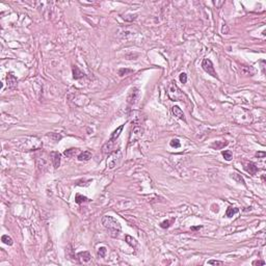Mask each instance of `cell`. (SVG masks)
Segmentation results:
<instances>
[{"label": "cell", "instance_id": "19", "mask_svg": "<svg viewBox=\"0 0 266 266\" xmlns=\"http://www.w3.org/2000/svg\"><path fill=\"white\" fill-rule=\"evenodd\" d=\"M227 144H228V142H215L214 144H212L211 147L216 150H220V149H222V148L226 147Z\"/></svg>", "mask_w": 266, "mask_h": 266}, {"label": "cell", "instance_id": "22", "mask_svg": "<svg viewBox=\"0 0 266 266\" xmlns=\"http://www.w3.org/2000/svg\"><path fill=\"white\" fill-rule=\"evenodd\" d=\"M222 156H224V158L227 160V161H230V160L233 158V154H232V152L230 151V150H226V151H222Z\"/></svg>", "mask_w": 266, "mask_h": 266}, {"label": "cell", "instance_id": "24", "mask_svg": "<svg viewBox=\"0 0 266 266\" xmlns=\"http://www.w3.org/2000/svg\"><path fill=\"white\" fill-rule=\"evenodd\" d=\"M174 221H175V218H173L172 220H164L160 224V227H161L162 229H167V228H169V226H171Z\"/></svg>", "mask_w": 266, "mask_h": 266}, {"label": "cell", "instance_id": "20", "mask_svg": "<svg viewBox=\"0 0 266 266\" xmlns=\"http://www.w3.org/2000/svg\"><path fill=\"white\" fill-rule=\"evenodd\" d=\"M1 241H2L4 244H6V245H12V243H14L12 237H10L8 235H3V236L1 237Z\"/></svg>", "mask_w": 266, "mask_h": 266}, {"label": "cell", "instance_id": "5", "mask_svg": "<svg viewBox=\"0 0 266 266\" xmlns=\"http://www.w3.org/2000/svg\"><path fill=\"white\" fill-rule=\"evenodd\" d=\"M202 68H203V70H204L205 72L208 73V75H211L212 77L218 79V76H217L216 71L214 69L213 64H212V61L209 59V58H205V59L203 60V62H202Z\"/></svg>", "mask_w": 266, "mask_h": 266}, {"label": "cell", "instance_id": "6", "mask_svg": "<svg viewBox=\"0 0 266 266\" xmlns=\"http://www.w3.org/2000/svg\"><path fill=\"white\" fill-rule=\"evenodd\" d=\"M115 142L117 140H112V139L109 138V140L103 146L102 148L103 153H105V154H111L112 152L115 151Z\"/></svg>", "mask_w": 266, "mask_h": 266}, {"label": "cell", "instance_id": "27", "mask_svg": "<svg viewBox=\"0 0 266 266\" xmlns=\"http://www.w3.org/2000/svg\"><path fill=\"white\" fill-rule=\"evenodd\" d=\"M76 152H77V149H69V150H67V151H65V155L67 157H71V156H73Z\"/></svg>", "mask_w": 266, "mask_h": 266}, {"label": "cell", "instance_id": "30", "mask_svg": "<svg viewBox=\"0 0 266 266\" xmlns=\"http://www.w3.org/2000/svg\"><path fill=\"white\" fill-rule=\"evenodd\" d=\"M256 156L258 158H264L265 157V152H258V153H256Z\"/></svg>", "mask_w": 266, "mask_h": 266}, {"label": "cell", "instance_id": "26", "mask_svg": "<svg viewBox=\"0 0 266 266\" xmlns=\"http://www.w3.org/2000/svg\"><path fill=\"white\" fill-rule=\"evenodd\" d=\"M171 146H172L173 148H180L181 144H180L179 139L174 138V139H172V140H171Z\"/></svg>", "mask_w": 266, "mask_h": 266}, {"label": "cell", "instance_id": "21", "mask_svg": "<svg viewBox=\"0 0 266 266\" xmlns=\"http://www.w3.org/2000/svg\"><path fill=\"white\" fill-rule=\"evenodd\" d=\"M88 201H90V200L87 199L86 197H83L81 194H76V197H75V202H76L77 204H82V203L88 202Z\"/></svg>", "mask_w": 266, "mask_h": 266}, {"label": "cell", "instance_id": "29", "mask_svg": "<svg viewBox=\"0 0 266 266\" xmlns=\"http://www.w3.org/2000/svg\"><path fill=\"white\" fill-rule=\"evenodd\" d=\"M208 264H210V265H222V262L221 261H216V260H210V261H208Z\"/></svg>", "mask_w": 266, "mask_h": 266}, {"label": "cell", "instance_id": "25", "mask_svg": "<svg viewBox=\"0 0 266 266\" xmlns=\"http://www.w3.org/2000/svg\"><path fill=\"white\" fill-rule=\"evenodd\" d=\"M133 72V70L131 69H120L119 70V75L122 77V76H125V75H128L130 73Z\"/></svg>", "mask_w": 266, "mask_h": 266}, {"label": "cell", "instance_id": "16", "mask_svg": "<svg viewBox=\"0 0 266 266\" xmlns=\"http://www.w3.org/2000/svg\"><path fill=\"white\" fill-rule=\"evenodd\" d=\"M238 211H239V209L238 208H235V207H228V209H227V211H226V216L227 217H232V216H234L235 214L236 213H238Z\"/></svg>", "mask_w": 266, "mask_h": 266}, {"label": "cell", "instance_id": "17", "mask_svg": "<svg viewBox=\"0 0 266 266\" xmlns=\"http://www.w3.org/2000/svg\"><path fill=\"white\" fill-rule=\"evenodd\" d=\"M123 128H124V125H121L117 130H115V131L112 132L111 136H110V139H112V140H117V139L119 138L120 134H121V132H122Z\"/></svg>", "mask_w": 266, "mask_h": 266}, {"label": "cell", "instance_id": "18", "mask_svg": "<svg viewBox=\"0 0 266 266\" xmlns=\"http://www.w3.org/2000/svg\"><path fill=\"white\" fill-rule=\"evenodd\" d=\"M232 179L235 180V181L237 182V183H240V184H245V181H244V179L241 177V175L237 174V173H233V174L231 175Z\"/></svg>", "mask_w": 266, "mask_h": 266}, {"label": "cell", "instance_id": "4", "mask_svg": "<svg viewBox=\"0 0 266 266\" xmlns=\"http://www.w3.org/2000/svg\"><path fill=\"white\" fill-rule=\"evenodd\" d=\"M121 158H122V152H121V150L117 149L112 152L111 154H110V157L107 160V167H108V169H115L117 167V164L119 163Z\"/></svg>", "mask_w": 266, "mask_h": 266}, {"label": "cell", "instance_id": "12", "mask_svg": "<svg viewBox=\"0 0 266 266\" xmlns=\"http://www.w3.org/2000/svg\"><path fill=\"white\" fill-rule=\"evenodd\" d=\"M6 81H8V85L10 88H15L17 86V78L12 73H8L6 76Z\"/></svg>", "mask_w": 266, "mask_h": 266}, {"label": "cell", "instance_id": "13", "mask_svg": "<svg viewBox=\"0 0 266 266\" xmlns=\"http://www.w3.org/2000/svg\"><path fill=\"white\" fill-rule=\"evenodd\" d=\"M72 71H73V78H74V79H76V80L81 79V78H83L85 76L84 73L81 72V71L79 70V68L76 67V66H74V67H73Z\"/></svg>", "mask_w": 266, "mask_h": 266}, {"label": "cell", "instance_id": "14", "mask_svg": "<svg viewBox=\"0 0 266 266\" xmlns=\"http://www.w3.org/2000/svg\"><path fill=\"white\" fill-rule=\"evenodd\" d=\"M77 158L79 161H87V160H90L92 158V153L90 151H83L78 155Z\"/></svg>", "mask_w": 266, "mask_h": 266}, {"label": "cell", "instance_id": "1", "mask_svg": "<svg viewBox=\"0 0 266 266\" xmlns=\"http://www.w3.org/2000/svg\"><path fill=\"white\" fill-rule=\"evenodd\" d=\"M101 221H102L103 227L107 230L110 236L113 237V238L119 236L120 233H121V230H122V227H121V224L117 219L113 218L110 215H104Z\"/></svg>", "mask_w": 266, "mask_h": 266}, {"label": "cell", "instance_id": "8", "mask_svg": "<svg viewBox=\"0 0 266 266\" xmlns=\"http://www.w3.org/2000/svg\"><path fill=\"white\" fill-rule=\"evenodd\" d=\"M172 113L174 115V117H177V119L182 120V121L186 122V119H185L184 112L182 111V109L180 108L179 106H173L172 107Z\"/></svg>", "mask_w": 266, "mask_h": 266}, {"label": "cell", "instance_id": "11", "mask_svg": "<svg viewBox=\"0 0 266 266\" xmlns=\"http://www.w3.org/2000/svg\"><path fill=\"white\" fill-rule=\"evenodd\" d=\"M91 254L88 251H80L77 254V259L79 260L80 263H85V262H88L91 260Z\"/></svg>", "mask_w": 266, "mask_h": 266}, {"label": "cell", "instance_id": "10", "mask_svg": "<svg viewBox=\"0 0 266 266\" xmlns=\"http://www.w3.org/2000/svg\"><path fill=\"white\" fill-rule=\"evenodd\" d=\"M244 169H245L249 175L255 176V175L257 174V172H258V167H257L254 162H247L246 165L244 167Z\"/></svg>", "mask_w": 266, "mask_h": 266}, {"label": "cell", "instance_id": "23", "mask_svg": "<svg viewBox=\"0 0 266 266\" xmlns=\"http://www.w3.org/2000/svg\"><path fill=\"white\" fill-rule=\"evenodd\" d=\"M106 253H107V249L105 246H102V247H100L98 249V257L99 258H104L106 256Z\"/></svg>", "mask_w": 266, "mask_h": 266}, {"label": "cell", "instance_id": "2", "mask_svg": "<svg viewBox=\"0 0 266 266\" xmlns=\"http://www.w3.org/2000/svg\"><path fill=\"white\" fill-rule=\"evenodd\" d=\"M142 135H144V128L142 127V125L137 124L136 122L132 123L129 134V144H131L133 142H137L139 138H142Z\"/></svg>", "mask_w": 266, "mask_h": 266}, {"label": "cell", "instance_id": "7", "mask_svg": "<svg viewBox=\"0 0 266 266\" xmlns=\"http://www.w3.org/2000/svg\"><path fill=\"white\" fill-rule=\"evenodd\" d=\"M50 157H51V161H52V165L54 167V169H58L60 165V158H61V155L58 152L54 151L50 153Z\"/></svg>", "mask_w": 266, "mask_h": 266}, {"label": "cell", "instance_id": "3", "mask_svg": "<svg viewBox=\"0 0 266 266\" xmlns=\"http://www.w3.org/2000/svg\"><path fill=\"white\" fill-rule=\"evenodd\" d=\"M167 95L172 101H181L184 98L182 91L176 85V82H171L167 86Z\"/></svg>", "mask_w": 266, "mask_h": 266}, {"label": "cell", "instance_id": "9", "mask_svg": "<svg viewBox=\"0 0 266 266\" xmlns=\"http://www.w3.org/2000/svg\"><path fill=\"white\" fill-rule=\"evenodd\" d=\"M137 98H138V90H137L136 87H133L131 91H130L129 95H128V103L129 104H134L135 102H136Z\"/></svg>", "mask_w": 266, "mask_h": 266}, {"label": "cell", "instance_id": "28", "mask_svg": "<svg viewBox=\"0 0 266 266\" xmlns=\"http://www.w3.org/2000/svg\"><path fill=\"white\" fill-rule=\"evenodd\" d=\"M179 79H180V81H181V83L184 84V83L187 82V75L185 74V73H181L179 76Z\"/></svg>", "mask_w": 266, "mask_h": 266}, {"label": "cell", "instance_id": "32", "mask_svg": "<svg viewBox=\"0 0 266 266\" xmlns=\"http://www.w3.org/2000/svg\"><path fill=\"white\" fill-rule=\"evenodd\" d=\"M202 226H198V227H192L191 230H198V229H201Z\"/></svg>", "mask_w": 266, "mask_h": 266}, {"label": "cell", "instance_id": "31", "mask_svg": "<svg viewBox=\"0 0 266 266\" xmlns=\"http://www.w3.org/2000/svg\"><path fill=\"white\" fill-rule=\"evenodd\" d=\"M264 264H265V262L261 261V260H257V261L253 262V265H264Z\"/></svg>", "mask_w": 266, "mask_h": 266}, {"label": "cell", "instance_id": "15", "mask_svg": "<svg viewBox=\"0 0 266 266\" xmlns=\"http://www.w3.org/2000/svg\"><path fill=\"white\" fill-rule=\"evenodd\" d=\"M126 242H127L128 244H129L131 247H133V249H136L137 245H138V243H137L136 239H134L133 237L129 236V235H126Z\"/></svg>", "mask_w": 266, "mask_h": 266}]
</instances>
